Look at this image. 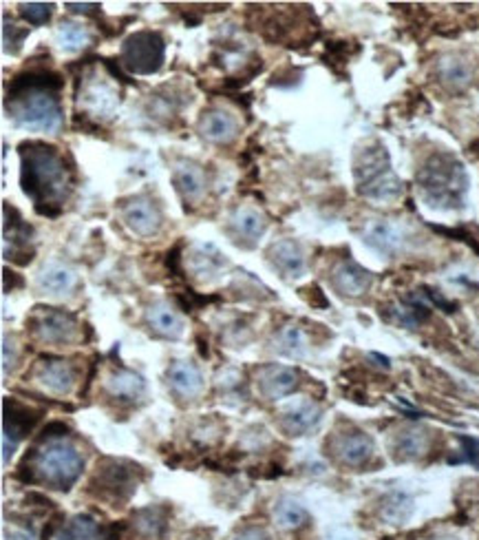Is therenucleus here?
<instances>
[{
    "label": "nucleus",
    "instance_id": "7c9ffc66",
    "mask_svg": "<svg viewBox=\"0 0 479 540\" xmlns=\"http://www.w3.org/2000/svg\"><path fill=\"white\" fill-rule=\"evenodd\" d=\"M60 40L65 49H80L84 44H89V31L82 25H75V22H62L60 25Z\"/></svg>",
    "mask_w": 479,
    "mask_h": 540
},
{
    "label": "nucleus",
    "instance_id": "c03bdc74",
    "mask_svg": "<svg viewBox=\"0 0 479 540\" xmlns=\"http://www.w3.org/2000/svg\"><path fill=\"white\" fill-rule=\"evenodd\" d=\"M66 9H71V12H78V13H97L100 12V4L97 3H66Z\"/></svg>",
    "mask_w": 479,
    "mask_h": 540
},
{
    "label": "nucleus",
    "instance_id": "20e7f679",
    "mask_svg": "<svg viewBox=\"0 0 479 540\" xmlns=\"http://www.w3.org/2000/svg\"><path fill=\"white\" fill-rule=\"evenodd\" d=\"M356 180L362 195L371 200H393L400 195L402 184L389 167V155L382 146L367 149L356 162Z\"/></svg>",
    "mask_w": 479,
    "mask_h": 540
},
{
    "label": "nucleus",
    "instance_id": "f03ea898",
    "mask_svg": "<svg viewBox=\"0 0 479 540\" xmlns=\"http://www.w3.org/2000/svg\"><path fill=\"white\" fill-rule=\"evenodd\" d=\"M22 160L20 184L27 198L35 202V211L44 217H58L62 204L58 200L69 186V168L56 146L42 142H22L18 146Z\"/></svg>",
    "mask_w": 479,
    "mask_h": 540
},
{
    "label": "nucleus",
    "instance_id": "72a5a7b5",
    "mask_svg": "<svg viewBox=\"0 0 479 540\" xmlns=\"http://www.w3.org/2000/svg\"><path fill=\"white\" fill-rule=\"evenodd\" d=\"M174 299H177V303H179V306H182V310H186V312L197 310V308L205 306V303L219 301L217 294H210V297H204V294L192 293L190 288L183 290V293H177V294H174Z\"/></svg>",
    "mask_w": 479,
    "mask_h": 540
},
{
    "label": "nucleus",
    "instance_id": "39448f33",
    "mask_svg": "<svg viewBox=\"0 0 479 540\" xmlns=\"http://www.w3.org/2000/svg\"><path fill=\"white\" fill-rule=\"evenodd\" d=\"M82 457L62 441H51L35 454V472L56 489H69L82 474Z\"/></svg>",
    "mask_w": 479,
    "mask_h": 540
},
{
    "label": "nucleus",
    "instance_id": "a211bd4d",
    "mask_svg": "<svg viewBox=\"0 0 479 540\" xmlns=\"http://www.w3.org/2000/svg\"><path fill=\"white\" fill-rule=\"evenodd\" d=\"M261 386L270 399H281L297 387V372L290 368H267L263 372Z\"/></svg>",
    "mask_w": 479,
    "mask_h": 540
},
{
    "label": "nucleus",
    "instance_id": "f704fd0d",
    "mask_svg": "<svg viewBox=\"0 0 479 540\" xmlns=\"http://www.w3.org/2000/svg\"><path fill=\"white\" fill-rule=\"evenodd\" d=\"M27 35H29V29H18L16 25H9V22L4 20L3 40H4V49H7L9 53L20 51V47H22V43H25Z\"/></svg>",
    "mask_w": 479,
    "mask_h": 540
},
{
    "label": "nucleus",
    "instance_id": "393cba45",
    "mask_svg": "<svg viewBox=\"0 0 479 540\" xmlns=\"http://www.w3.org/2000/svg\"><path fill=\"white\" fill-rule=\"evenodd\" d=\"M97 536H100V529H97L96 520L89 516H78L66 528L58 529L51 540H97Z\"/></svg>",
    "mask_w": 479,
    "mask_h": 540
},
{
    "label": "nucleus",
    "instance_id": "f3484780",
    "mask_svg": "<svg viewBox=\"0 0 479 540\" xmlns=\"http://www.w3.org/2000/svg\"><path fill=\"white\" fill-rule=\"evenodd\" d=\"M106 387H109L111 395L115 399L122 401H131L137 399V396L144 392V379L140 374L131 372V370H120V372H113L106 381Z\"/></svg>",
    "mask_w": 479,
    "mask_h": 540
},
{
    "label": "nucleus",
    "instance_id": "c9c22d12",
    "mask_svg": "<svg viewBox=\"0 0 479 540\" xmlns=\"http://www.w3.org/2000/svg\"><path fill=\"white\" fill-rule=\"evenodd\" d=\"M462 443V457L451 458V463H471V466L479 467V439H471V436H460Z\"/></svg>",
    "mask_w": 479,
    "mask_h": 540
},
{
    "label": "nucleus",
    "instance_id": "dca6fc26",
    "mask_svg": "<svg viewBox=\"0 0 479 540\" xmlns=\"http://www.w3.org/2000/svg\"><path fill=\"white\" fill-rule=\"evenodd\" d=\"M272 262L281 272H285L288 277H298L305 269V260L301 255V248L292 242V239H285L272 247Z\"/></svg>",
    "mask_w": 479,
    "mask_h": 540
},
{
    "label": "nucleus",
    "instance_id": "4c0bfd02",
    "mask_svg": "<svg viewBox=\"0 0 479 540\" xmlns=\"http://www.w3.org/2000/svg\"><path fill=\"white\" fill-rule=\"evenodd\" d=\"M66 434H69V427H66L62 421H53V423H49L42 432H40L38 443H44V441H58Z\"/></svg>",
    "mask_w": 479,
    "mask_h": 540
},
{
    "label": "nucleus",
    "instance_id": "9b49d317",
    "mask_svg": "<svg viewBox=\"0 0 479 540\" xmlns=\"http://www.w3.org/2000/svg\"><path fill=\"white\" fill-rule=\"evenodd\" d=\"M334 286L338 293L349 297H360L371 286V272L358 266L356 262H344L334 272Z\"/></svg>",
    "mask_w": 479,
    "mask_h": 540
},
{
    "label": "nucleus",
    "instance_id": "c756f323",
    "mask_svg": "<svg viewBox=\"0 0 479 540\" xmlns=\"http://www.w3.org/2000/svg\"><path fill=\"white\" fill-rule=\"evenodd\" d=\"M442 78H444V82L451 84V87L462 89L471 82V69H468V65H464V62L451 60L442 67Z\"/></svg>",
    "mask_w": 479,
    "mask_h": 540
},
{
    "label": "nucleus",
    "instance_id": "37998d69",
    "mask_svg": "<svg viewBox=\"0 0 479 540\" xmlns=\"http://www.w3.org/2000/svg\"><path fill=\"white\" fill-rule=\"evenodd\" d=\"M235 540H272V536L266 532V529L248 528V529H243V532H241Z\"/></svg>",
    "mask_w": 479,
    "mask_h": 540
},
{
    "label": "nucleus",
    "instance_id": "bb28decb",
    "mask_svg": "<svg viewBox=\"0 0 479 540\" xmlns=\"http://www.w3.org/2000/svg\"><path fill=\"white\" fill-rule=\"evenodd\" d=\"M427 434L420 430H406L398 436L396 452L400 458H418L427 452Z\"/></svg>",
    "mask_w": 479,
    "mask_h": 540
},
{
    "label": "nucleus",
    "instance_id": "aec40b11",
    "mask_svg": "<svg viewBox=\"0 0 479 540\" xmlns=\"http://www.w3.org/2000/svg\"><path fill=\"white\" fill-rule=\"evenodd\" d=\"M168 523V507H146L135 514V528L142 536L161 538Z\"/></svg>",
    "mask_w": 479,
    "mask_h": 540
},
{
    "label": "nucleus",
    "instance_id": "6e6552de",
    "mask_svg": "<svg viewBox=\"0 0 479 540\" xmlns=\"http://www.w3.org/2000/svg\"><path fill=\"white\" fill-rule=\"evenodd\" d=\"M29 325L34 333L47 343H66L75 334V315L60 308H35Z\"/></svg>",
    "mask_w": 479,
    "mask_h": 540
},
{
    "label": "nucleus",
    "instance_id": "e433bc0d",
    "mask_svg": "<svg viewBox=\"0 0 479 540\" xmlns=\"http://www.w3.org/2000/svg\"><path fill=\"white\" fill-rule=\"evenodd\" d=\"M281 343L285 346V350L290 352V355H298V352L303 350V346H305V337H303V333L298 328H285L283 334H281Z\"/></svg>",
    "mask_w": 479,
    "mask_h": 540
},
{
    "label": "nucleus",
    "instance_id": "7ed1b4c3",
    "mask_svg": "<svg viewBox=\"0 0 479 540\" xmlns=\"http://www.w3.org/2000/svg\"><path fill=\"white\" fill-rule=\"evenodd\" d=\"M420 189L424 191L433 207H460L467 193V173L464 167L451 155H436L424 164L418 176Z\"/></svg>",
    "mask_w": 479,
    "mask_h": 540
},
{
    "label": "nucleus",
    "instance_id": "58836bf2",
    "mask_svg": "<svg viewBox=\"0 0 479 540\" xmlns=\"http://www.w3.org/2000/svg\"><path fill=\"white\" fill-rule=\"evenodd\" d=\"M182 247L183 244L179 242L177 247H174L173 251L166 255V269H168L170 275H174V277L182 275Z\"/></svg>",
    "mask_w": 479,
    "mask_h": 540
},
{
    "label": "nucleus",
    "instance_id": "ddd939ff",
    "mask_svg": "<svg viewBox=\"0 0 479 540\" xmlns=\"http://www.w3.org/2000/svg\"><path fill=\"white\" fill-rule=\"evenodd\" d=\"M374 454V443H371L369 436H365L362 432H353L340 439L338 443V457L343 458V463L347 466H362V463L369 461V457Z\"/></svg>",
    "mask_w": 479,
    "mask_h": 540
},
{
    "label": "nucleus",
    "instance_id": "a878e982",
    "mask_svg": "<svg viewBox=\"0 0 479 540\" xmlns=\"http://www.w3.org/2000/svg\"><path fill=\"white\" fill-rule=\"evenodd\" d=\"M274 516L276 520H279L281 528H288V529L303 528V525L307 523V519H310L305 507L298 505L297 501H290V498H283V501L274 507Z\"/></svg>",
    "mask_w": 479,
    "mask_h": 540
},
{
    "label": "nucleus",
    "instance_id": "de8ad7c7",
    "mask_svg": "<svg viewBox=\"0 0 479 540\" xmlns=\"http://www.w3.org/2000/svg\"><path fill=\"white\" fill-rule=\"evenodd\" d=\"M437 540H455V538H437Z\"/></svg>",
    "mask_w": 479,
    "mask_h": 540
},
{
    "label": "nucleus",
    "instance_id": "f8f14e48",
    "mask_svg": "<svg viewBox=\"0 0 479 540\" xmlns=\"http://www.w3.org/2000/svg\"><path fill=\"white\" fill-rule=\"evenodd\" d=\"M168 381L173 390L182 396L199 395L201 386H204L199 368L190 361H174L168 368Z\"/></svg>",
    "mask_w": 479,
    "mask_h": 540
},
{
    "label": "nucleus",
    "instance_id": "49530a36",
    "mask_svg": "<svg viewBox=\"0 0 479 540\" xmlns=\"http://www.w3.org/2000/svg\"><path fill=\"white\" fill-rule=\"evenodd\" d=\"M7 540H34V538H31V534L27 532H9Z\"/></svg>",
    "mask_w": 479,
    "mask_h": 540
},
{
    "label": "nucleus",
    "instance_id": "5701e85b",
    "mask_svg": "<svg viewBox=\"0 0 479 540\" xmlns=\"http://www.w3.org/2000/svg\"><path fill=\"white\" fill-rule=\"evenodd\" d=\"M319 421H321V410L312 403H303L285 414L283 426L285 430L292 432V434H305V432H310Z\"/></svg>",
    "mask_w": 479,
    "mask_h": 540
},
{
    "label": "nucleus",
    "instance_id": "ea45409f",
    "mask_svg": "<svg viewBox=\"0 0 479 540\" xmlns=\"http://www.w3.org/2000/svg\"><path fill=\"white\" fill-rule=\"evenodd\" d=\"M424 290V294H427L429 299H431V303H436L437 308H440V310H444V312H455V303L453 301H449V299H444L442 297L440 293H437V290H433V288H422Z\"/></svg>",
    "mask_w": 479,
    "mask_h": 540
},
{
    "label": "nucleus",
    "instance_id": "2eb2a0df",
    "mask_svg": "<svg viewBox=\"0 0 479 540\" xmlns=\"http://www.w3.org/2000/svg\"><path fill=\"white\" fill-rule=\"evenodd\" d=\"M73 368L60 359H49L47 364L42 365V370H40V381L51 392H58V395L69 392L71 386H73Z\"/></svg>",
    "mask_w": 479,
    "mask_h": 540
},
{
    "label": "nucleus",
    "instance_id": "a18cd8bd",
    "mask_svg": "<svg viewBox=\"0 0 479 540\" xmlns=\"http://www.w3.org/2000/svg\"><path fill=\"white\" fill-rule=\"evenodd\" d=\"M9 286H12V290L20 288L22 279L20 277H16V272H9V269H4V290H7V293H9Z\"/></svg>",
    "mask_w": 479,
    "mask_h": 540
},
{
    "label": "nucleus",
    "instance_id": "2f4dec72",
    "mask_svg": "<svg viewBox=\"0 0 479 540\" xmlns=\"http://www.w3.org/2000/svg\"><path fill=\"white\" fill-rule=\"evenodd\" d=\"M51 13H53L51 3H22L20 4V16L34 27L47 25L49 18H51Z\"/></svg>",
    "mask_w": 479,
    "mask_h": 540
},
{
    "label": "nucleus",
    "instance_id": "b1692460",
    "mask_svg": "<svg viewBox=\"0 0 479 540\" xmlns=\"http://www.w3.org/2000/svg\"><path fill=\"white\" fill-rule=\"evenodd\" d=\"M174 189L183 200H192L204 191V176L195 167H179L173 176Z\"/></svg>",
    "mask_w": 479,
    "mask_h": 540
},
{
    "label": "nucleus",
    "instance_id": "79ce46f5",
    "mask_svg": "<svg viewBox=\"0 0 479 540\" xmlns=\"http://www.w3.org/2000/svg\"><path fill=\"white\" fill-rule=\"evenodd\" d=\"M124 529H127V523H111L106 525V528H102V536H104V540H120L122 538Z\"/></svg>",
    "mask_w": 479,
    "mask_h": 540
},
{
    "label": "nucleus",
    "instance_id": "9d476101",
    "mask_svg": "<svg viewBox=\"0 0 479 540\" xmlns=\"http://www.w3.org/2000/svg\"><path fill=\"white\" fill-rule=\"evenodd\" d=\"M4 436L3 443H9L12 441L13 450H16L18 441L22 436L29 434L34 430L35 423L40 421V412L38 410H29L27 405L18 403L16 399H4Z\"/></svg>",
    "mask_w": 479,
    "mask_h": 540
},
{
    "label": "nucleus",
    "instance_id": "cd10ccee",
    "mask_svg": "<svg viewBox=\"0 0 479 540\" xmlns=\"http://www.w3.org/2000/svg\"><path fill=\"white\" fill-rule=\"evenodd\" d=\"M146 319H149L151 328L158 330L159 334H166V337H179V333H182V321H179V317L174 315L173 310H168L166 306L151 308Z\"/></svg>",
    "mask_w": 479,
    "mask_h": 540
},
{
    "label": "nucleus",
    "instance_id": "423d86ee",
    "mask_svg": "<svg viewBox=\"0 0 479 540\" xmlns=\"http://www.w3.org/2000/svg\"><path fill=\"white\" fill-rule=\"evenodd\" d=\"M142 467L133 466L127 461H115V458H104L102 463H97L96 476L91 481V494H96L97 498H104L111 503H124L131 498V494L137 489L140 483Z\"/></svg>",
    "mask_w": 479,
    "mask_h": 540
},
{
    "label": "nucleus",
    "instance_id": "f257e3e1",
    "mask_svg": "<svg viewBox=\"0 0 479 540\" xmlns=\"http://www.w3.org/2000/svg\"><path fill=\"white\" fill-rule=\"evenodd\" d=\"M65 80L51 69H27L7 84L9 118L25 129L53 133L62 127V106L56 93Z\"/></svg>",
    "mask_w": 479,
    "mask_h": 540
},
{
    "label": "nucleus",
    "instance_id": "c85d7f7f",
    "mask_svg": "<svg viewBox=\"0 0 479 540\" xmlns=\"http://www.w3.org/2000/svg\"><path fill=\"white\" fill-rule=\"evenodd\" d=\"M40 284H42V288L49 290L51 294H60L73 286V275H71L69 270L60 269V266H53V269L42 272Z\"/></svg>",
    "mask_w": 479,
    "mask_h": 540
},
{
    "label": "nucleus",
    "instance_id": "6ab92c4d",
    "mask_svg": "<svg viewBox=\"0 0 479 540\" xmlns=\"http://www.w3.org/2000/svg\"><path fill=\"white\" fill-rule=\"evenodd\" d=\"M127 222L137 235H153L159 229V213L149 202H135L127 208Z\"/></svg>",
    "mask_w": 479,
    "mask_h": 540
},
{
    "label": "nucleus",
    "instance_id": "a19ab883",
    "mask_svg": "<svg viewBox=\"0 0 479 540\" xmlns=\"http://www.w3.org/2000/svg\"><path fill=\"white\" fill-rule=\"evenodd\" d=\"M307 290V301L312 303V306H319V308H327L329 306V301H327L325 299V294L321 293V288L319 286H310V288H305Z\"/></svg>",
    "mask_w": 479,
    "mask_h": 540
},
{
    "label": "nucleus",
    "instance_id": "412c9836",
    "mask_svg": "<svg viewBox=\"0 0 479 540\" xmlns=\"http://www.w3.org/2000/svg\"><path fill=\"white\" fill-rule=\"evenodd\" d=\"M205 115V113H204ZM201 131L212 142H230L235 137L236 122L223 111H212L201 120Z\"/></svg>",
    "mask_w": 479,
    "mask_h": 540
},
{
    "label": "nucleus",
    "instance_id": "473e14b6",
    "mask_svg": "<svg viewBox=\"0 0 479 540\" xmlns=\"http://www.w3.org/2000/svg\"><path fill=\"white\" fill-rule=\"evenodd\" d=\"M235 226L239 229V233L243 235V238H259V235L266 231V224H263L261 217L252 211H241L239 215H236Z\"/></svg>",
    "mask_w": 479,
    "mask_h": 540
},
{
    "label": "nucleus",
    "instance_id": "4be33fe9",
    "mask_svg": "<svg viewBox=\"0 0 479 540\" xmlns=\"http://www.w3.org/2000/svg\"><path fill=\"white\" fill-rule=\"evenodd\" d=\"M380 514H382V519L387 520V523L400 525L405 523V520H409L411 514H413V501H411L409 494L391 492L382 501Z\"/></svg>",
    "mask_w": 479,
    "mask_h": 540
},
{
    "label": "nucleus",
    "instance_id": "1a4fd4ad",
    "mask_svg": "<svg viewBox=\"0 0 479 540\" xmlns=\"http://www.w3.org/2000/svg\"><path fill=\"white\" fill-rule=\"evenodd\" d=\"M4 213V242H12V251H4L7 260H12L13 264L27 266L34 260V248H29V239L34 235V229L27 224L20 217V213L13 207H9L4 202L3 207Z\"/></svg>",
    "mask_w": 479,
    "mask_h": 540
},
{
    "label": "nucleus",
    "instance_id": "0eeeda50",
    "mask_svg": "<svg viewBox=\"0 0 479 540\" xmlns=\"http://www.w3.org/2000/svg\"><path fill=\"white\" fill-rule=\"evenodd\" d=\"M164 62V38L158 31H137L122 47V65L133 74H155Z\"/></svg>",
    "mask_w": 479,
    "mask_h": 540
},
{
    "label": "nucleus",
    "instance_id": "4468645a",
    "mask_svg": "<svg viewBox=\"0 0 479 540\" xmlns=\"http://www.w3.org/2000/svg\"><path fill=\"white\" fill-rule=\"evenodd\" d=\"M365 238L367 244H369L374 251L382 253V255H393L402 244V238L396 226L387 224V222H371V224L367 226Z\"/></svg>",
    "mask_w": 479,
    "mask_h": 540
}]
</instances>
